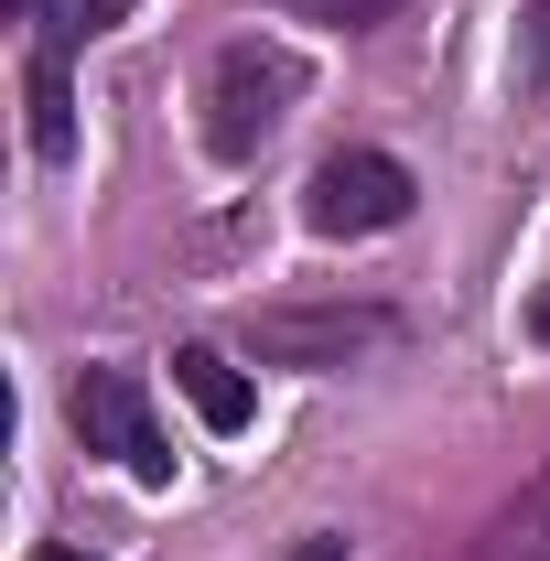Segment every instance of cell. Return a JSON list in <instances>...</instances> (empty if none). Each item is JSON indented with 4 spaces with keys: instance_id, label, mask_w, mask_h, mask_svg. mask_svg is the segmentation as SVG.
Listing matches in <instances>:
<instances>
[{
    "instance_id": "cell-10",
    "label": "cell",
    "mask_w": 550,
    "mask_h": 561,
    "mask_svg": "<svg viewBox=\"0 0 550 561\" xmlns=\"http://www.w3.org/2000/svg\"><path fill=\"white\" fill-rule=\"evenodd\" d=\"M529 335H540V346H550V280H540V302H529Z\"/></svg>"
},
{
    "instance_id": "cell-4",
    "label": "cell",
    "mask_w": 550,
    "mask_h": 561,
    "mask_svg": "<svg viewBox=\"0 0 550 561\" xmlns=\"http://www.w3.org/2000/svg\"><path fill=\"white\" fill-rule=\"evenodd\" d=\"M389 335L378 313H260V356L271 367H345Z\"/></svg>"
},
{
    "instance_id": "cell-11",
    "label": "cell",
    "mask_w": 550,
    "mask_h": 561,
    "mask_svg": "<svg viewBox=\"0 0 550 561\" xmlns=\"http://www.w3.org/2000/svg\"><path fill=\"white\" fill-rule=\"evenodd\" d=\"M291 561H345V540H302V551H291Z\"/></svg>"
},
{
    "instance_id": "cell-2",
    "label": "cell",
    "mask_w": 550,
    "mask_h": 561,
    "mask_svg": "<svg viewBox=\"0 0 550 561\" xmlns=\"http://www.w3.org/2000/svg\"><path fill=\"white\" fill-rule=\"evenodd\" d=\"M411 162L400 151H335L324 173H313V195H302V216H313V238H389L400 216H411Z\"/></svg>"
},
{
    "instance_id": "cell-8",
    "label": "cell",
    "mask_w": 550,
    "mask_h": 561,
    "mask_svg": "<svg viewBox=\"0 0 550 561\" xmlns=\"http://www.w3.org/2000/svg\"><path fill=\"white\" fill-rule=\"evenodd\" d=\"M291 22H335V33H367V22H389L400 0H280Z\"/></svg>"
},
{
    "instance_id": "cell-12",
    "label": "cell",
    "mask_w": 550,
    "mask_h": 561,
    "mask_svg": "<svg viewBox=\"0 0 550 561\" xmlns=\"http://www.w3.org/2000/svg\"><path fill=\"white\" fill-rule=\"evenodd\" d=\"M33 561H87V551H66V540H55V551H33Z\"/></svg>"
},
{
    "instance_id": "cell-7",
    "label": "cell",
    "mask_w": 550,
    "mask_h": 561,
    "mask_svg": "<svg viewBox=\"0 0 550 561\" xmlns=\"http://www.w3.org/2000/svg\"><path fill=\"white\" fill-rule=\"evenodd\" d=\"M173 389L195 400V421H206V432H249V378H238L216 346H184V356H173Z\"/></svg>"
},
{
    "instance_id": "cell-3",
    "label": "cell",
    "mask_w": 550,
    "mask_h": 561,
    "mask_svg": "<svg viewBox=\"0 0 550 561\" xmlns=\"http://www.w3.org/2000/svg\"><path fill=\"white\" fill-rule=\"evenodd\" d=\"M76 432H87V454H119L140 486H173V443L151 432V400H140L130 367H87L76 378Z\"/></svg>"
},
{
    "instance_id": "cell-6",
    "label": "cell",
    "mask_w": 550,
    "mask_h": 561,
    "mask_svg": "<svg viewBox=\"0 0 550 561\" xmlns=\"http://www.w3.org/2000/svg\"><path fill=\"white\" fill-rule=\"evenodd\" d=\"M465 561H550V465L475 529V551H465Z\"/></svg>"
},
{
    "instance_id": "cell-5",
    "label": "cell",
    "mask_w": 550,
    "mask_h": 561,
    "mask_svg": "<svg viewBox=\"0 0 550 561\" xmlns=\"http://www.w3.org/2000/svg\"><path fill=\"white\" fill-rule=\"evenodd\" d=\"M76 33H87V22H55V33L33 44V76H22V108H33L22 130H33V151H44V162H66V151H76V87H66Z\"/></svg>"
},
{
    "instance_id": "cell-9",
    "label": "cell",
    "mask_w": 550,
    "mask_h": 561,
    "mask_svg": "<svg viewBox=\"0 0 550 561\" xmlns=\"http://www.w3.org/2000/svg\"><path fill=\"white\" fill-rule=\"evenodd\" d=\"M518 87H550V0H529V33H518Z\"/></svg>"
},
{
    "instance_id": "cell-13",
    "label": "cell",
    "mask_w": 550,
    "mask_h": 561,
    "mask_svg": "<svg viewBox=\"0 0 550 561\" xmlns=\"http://www.w3.org/2000/svg\"><path fill=\"white\" fill-rule=\"evenodd\" d=\"M11 11H22V22H33V11H44V0H11Z\"/></svg>"
},
{
    "instance_id": "cell-1",
    "label": "cell",
    "mask_w": 550,
    "mask_h": 561,
    "mask_svg": "<svg viewBox=\"0 0 550 561\" xmlns=\"http://www.w3.org/2000/svg\"><path fill=\"white\" fill-rule=\"evenodd\" d=\"M291 98H302V55L291 44H227L216 55V76H206V151L216 162H249L260 140L291 119Z\"/></svg>"
}]
</instances>
